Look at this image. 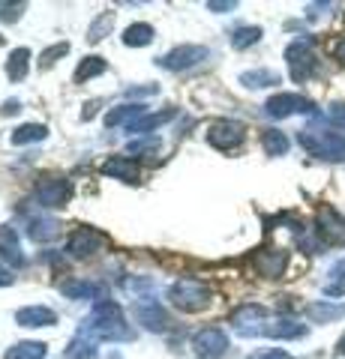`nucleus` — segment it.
<instances>
[{
  "mask_svg": "<svg viewBox=\"0 0 345 359\" xmlns=\"http://www.w3.org/2000/svg\"><path fill=\"white\" fill-rule=\"evenodd\" d=\"M27 233L33 243H51L60 237V222L58 219H33Z\"/></svg>",
  "mask_w": 345,
  "mask_h": 359,
  "instance_id": "19",
  "label": "nucleus"
},
{
  "mask_svg": "<svg viewBox=\"0 0 345 359\" xmlns=\"http://www.w3.org/2000/svg\"><path fill=\"white\" fill-rule=\"evenodd\" d=\"M153 42V27L150 25H129L124 33V45L136 48V45H150Z\"/></svg>",
  "mask_w": 345,
  "mask_h": 359,
  "instance_id": "32",
  "label": "nucleus"
},
{
  "mask_svg": "<svg viewBox=\"0 0 345 359\" xmlns=\"http://www.w3.org/2000/svg\"><path fill=\"white\" fill-rule=\"evenodd\" d=\"M243 135H247V129H243V123L237 120H214L207 129V141L210 147L216 150H231L237 147V144L243 141Z\"/></svg>",
  "mask_w": 345,
  "mask_h": 359,
  "instance_id": "8",
  "label": "nucleus"
},
{
  "mask_svg": "<svg viewBox=\"0 0 345 359\" xmlns=\"http://www.w3.org/2000/svg\"><path fill=\"white\" fill-rule=\"evenodd\" d=\"M15 111H21V102H15V99H6V102H4V114H15Z\"/></svg>",
  "mask_w": 345,
  "mask_h": 359,
  "instance_id": "41",
  "label": "nucleus"
},
{
  "mask_svg": "<svg viewBox=\"0 0 345 359\" xmlns=\"http://www.w3.org/2000/svg\"><path fill=\"white\" fill-rule=\"evenodd\" d=\"M210 299H214L210 287L204 282H198V278H177V282L169 287V302L186 314L204 311L210 306Z\"/></svg>",
  "mask_w": 345,
  "mask_h": 359,
  "instance_id": "2",
  "label": "nucleus"
},
{
  "mask_svg": "<svg viewBox=\"0 0 345 359\" xmlns=\"http://www.w3.org/2000/svg\"><path fill=\"white\" fill-rule=\"evenodd\" d=\"M157 150H160V138H138V141H129L126 147V153H138V156H148Z\"/></svg>",
  "mask_w": 345,
  "mask_h": 359,
  "instance_id": "35",
  "label": "nucleus"
},
{
  "mask_svg": "<svg viewBox=\"0 0 345 359\" xmlns=\"http://www.w3.org/2000/svg\"><path fill=\"white\" fill-rule=\"evenodd\" d=\"M240 84L249 87V90H255V87H273V84H280V75L271 72V69H252V72L240 75Z\"/></svg>",
  "mask_w": 345,
  "mask_h": 359,
  "instance_id": "29",
  "label": "nucleus"
},
{
  "mask_svg": "<svg viewBox=\"0 0 345 359\" xmlns=\"http://www.w3.org/2000/svg\"><path fill=\"white\" fill-rule=\"evenodd\" d=\"M261 147L267 156H282L288 150V135L280 129H264L261 132Z\"/></svg>",
  "mask_w": 345,
  "mask_h": 359,
  "instance_id": "26",
  "label": "nucleus"
},
{
  "mask_svg": "<svg viewBox=\"0 0 345 359\" xmlns=\"http://www.w3.org/2000/svg\"><path fill=\"white\" fill-rule=\"evenodd\" d=\"M304 332H306L304 323L288 320V318L271 320V323H264V327H261V335H267V339H300Z\"/></svg>",
  "mask_w": 345,
  "mask_h": 359,
  "instance_id": "17",
  "label": "nucleus"
},
{
  "mask_svg": "<svg viewBox=\"0 0 345 359\" xmlns=\"http://www.w3.org/2000/svg\"><path fill=\"white\" fill-rule=\"evenodd\" d=\"M27 60H30V51L27 48H15L9 54V63H6V75L9 81H21L27 75Z\"/></svg>",
  "mask_w": 345,
  "mask_h": 359,
  "instance_id": "28",
  "label": "nucleus"
},
{
  "mask_svg": "<svg viewBox=\"0 0 345 359\" xmlns=\"http://www.w3.org/2000/svg\"><path fill=\"white\" fill-rule=\"evenodd\" d=\"M21 13H25V4H0V21H15L21 18Z\"/></svg>",
  "mask_w": 345,
  "mask_h": 359,
  "instance_id": "36",
  "label": "nucleus"
},
{
  "mask_svg": "<svg viewBox=\"0 0 345 359\" xmlns=\"http://www.w3.org/2000/svg\"><path fill=\"white\" fill-rule=\"evenodd\" d=\"M285 264H288V255L282 249H261L255 255V269L264 278H280L285 273Z\"/></svg>",
  "mask_w": 345,
  "mask_h": 359,
  "instance_id": "14",
  "label": "nucleus"
},
{
  "mask_svg": "<svg viewBox=\"0 0 345 359\" xmlns=\"http://www.w3.org/2000/svg\"><path fill=\"white\" fill-rule=\"evenodd\" d=\"M193 351L202 359H219L228 351V335L216 327H207V330L193 335Z\"/></svg>",
  "mask_w": 345,
  "mask_h": 359,
  "instance_id": "10",
  "label": "nucleus"
},
{
  "mask_svg": "<svg viewBox=\"0 0 345 359\" xmlns=\"http://www.w3.org/2000/svg\"><path fill=\"white\" fill-rule=\"evenodd\" d=\"M70 51V42H58V45H51V48H46L42 51V57H39V66L42 69H48V66L58 60V57H63V54Z\"/></svg>",
  "mask_w": 345,
  "mask_h": 359,
  "instance_id": "34",
  "label": "nucleus"
},
{
  "mask_svg": "<svg viewBox=\"0 0 345 359\" xmlns=\"http://www.w3.org/2000/svg\"><path fill=\"white\" fill-rule=\"evenodd\" d=\"M0 255L15 266L25 264V255H21V245H18V233L13 228H0Z\"/></svg>",
  "mask_w": 345,
  "mask_h": 359,
  "instance_id": "20",
  "label": "nucleus"
},
{
  "mask_svg": "<svg viewBox=\"0 0 345 359\" xmlns=\"http://www.w3.org/2000/svg\"><path fill=\"white\" fill-rule=\"evenodd\" d=\"M210 13H231V9H237L235 0H210L207 4Z\"/></svg>",
  "mask_w": 345,
  "mask_h": 359,
  "instance_id": "38",
  "label": "nucleus"
},
{
  "mask_svg": "<svg viewBox=\"0 0 345 359\" xmlns=\"http://www.w3.org/2000/svg\"><path fill=\"white\" fill-rule=\"evenodd\" d=\"M207 57H210V48H204V45H181V48H171L169 54H162L157 66L160 69H169V72H183Z\"/></svg>",
  "mask_w": 345,
  "mask_h": 359,
  "instance_id": "4",
  "label": "nucleus"
},
{
  "mask_svg": "<svg viewBox=\"0 0 345 359\" xmlns=\"http://www.w3.org/2000/svg\"><path fill=\"white\" fill-rule=\"evenodd\" d=\"M141 117H148V105H120L105 114V126H126L129 129L132 123H138Z\"/></svg>",
  "mask_w": 345,
  "mask_h": 359,
  "instance_id": "18",
  "label": "nucleus"
},
{
  "mask_svg": "<svg viewBox=\"0 0 345 359\" xmlns=\"http://www.w3.org/2000/svg\"><path fill=\"white\" fill-rule=\"evenodd\" d=\"M264 314H267V311L259 306V302H247V306L235 309V314H231V323L237 327L240 335H261Z\"/></svg>",
  "mask_w": 345,
  "mask_h": 359,
  "instance_id": "13",
  "label": "nucleus"
},
{
  "mask_svg": "<svg viewBox=\"0 0 345 359\" xmlns=\"http://www.w3.org/2000/svg\"><path fill=\"white\" fill-rule=\"evenodd\" d=\"M136 320L141 323L144 330H150V332H165V330L171 327L169 311H165L160 302H153V299H141V302H136Z\"/></svg>",
  "mask_w": 345,
  "mask_h": 359,
  "instance_id": "11",
  "label": "nucleus"
},
{
  "mask_svg": "<svg viewBox=\"0 0 345 359\" xmlns=\"http://www.w3.org/2000/svg\"><path fill=\"white\" fill-rule=\"evenodd\" d=\"M330 120L337 123L339 129H345V105H333L330 108Z\"/></svg>",
  "mask_w": 345,
  "mask_h": 359,
  "instance_id": "39",
  "label": "nucleus"
},
{
  "mask_svg": "<svg viewBox=\"0 0 345 359\" xmlns=\"http://www.w3.org/2000/svg\"><path fill=\"white\" fill-rule=\"evenodd\" d=\"M105 69H108V66H105V60H103V57H84V60H82V66L75 69V84H84L87 78L103 75Z\"/></svg>",
  "mask_w": 345,
  "mask_h": 359,
  "instance_id": "31",
  "label": "nucleus"
},
{
  "mask_svg": "<svg viewBox=\"0 0 345 359\" xmlns=\"http://www.w3.org/2000/svg\"><path fill=\"white\" fill-rule=\"evenodd\" d=\"M313 111H315V105L297 93H280V96H273L264 102V114L273 117V120H282V117H292V114H313Z\"/></svg>",
  "mask_w": 345,
  "mask_h": 359,
  "instance_id": "6",
  "label": "nucleus"
},
{
  "mask_svg": "<svg viewBox=\"0 0 345 359\" xmlns=\"http://www.w3.org/2000/svg\"><path fill=\"white\" fill-rule=\"evenodd\" d=\"M337 353H342V356H345V335H342V339L337 341Z\"/></svg>",
  "mask_w": 345,
  "mask_h": 359,
  "instance_id": "44",
  "label": "nucleus"
},
{
  "mask_svg": "<svg viewBox=\"0 0 345 359\" xmlns=\"http://www.w3.org/2000/svg\"><path fill=\"white\" fill-rule=\"evenodd\" d=\"M285 60H288V72L294 81H306L315 72V54L306 42H292L285 48Z\"/></svg>",
  "mask_w": 345,
  "mask_h": 359,
  "instance_id": "9",
  "label": "nucleus"
},
{
  "mask_svg": "<svg viewBox=\"0 0 345 359\" xmlns=\"http://www.w3.org/2000/svg\"><path fill=\"white\" fill-rule=\"evenodd\" d=\"M82 335H87V339H105V341H129L132 332L126 327V320H124V314H120V306L117 302H111V299H96V306L91 311V318H87V323L79 330Z\"/></svg>",
  "mask_w": 345,
  "mask_h": 359,
  "instance_id": "1",
  "label": "nucleus"
},
{
  "mask_svg": "<svg viewBox=\"0 0 345 359\" xmlns=\"http://www.w3.org/2000/svg\"><path fill=\"white\" fill-rule=\"evenodd\" d=\"M0 45H4V36H0Z\"/></svg>",
  "mask_w": 345,
  "mask_h": 359,
  "instance_id": "45",
  "label": "nucleus"
},
{
  "mask_svg": "<svg viewBox=\"0 0 345 359\" xmlns=\"http://www.w3.org/2000/svg\"><path fill=\"white\" fill-rule=\"evenodd\" d=\"M15 320H18V327H30V330L33 327H54V323H58V314L46 306H27L15 314Z\"/></svg>",
  "mask_w": 345,
  "mask_h": 359,
  "instance_id": "16",
  "label": "nucleus"
},
{
  "mask_svg": "<svg viewBox=\"0 0 345 359\" xmlns=\"http://www.w3.org/2000/svg\"><path fill=\"white\" fill-rule=\"evenodd\" d=\"M300 144H304L313 156H318V159H330V162L345 159V135H339V132L304 129L300 132Z\"/></svg>",
  "mask_w": 345,
  "mask_h": 359,
  "instance_id": "3",
  "label": "nucleus"
},
{
  "mask_svg": "<svg viewBox=\"0 0 345 359\" xmlns=\"http://www.w3.org/2000/svg\"><path fill=\"white\" fill-rule=\"evenodd\" d=\"M174 114H177L174 108H169V111H160V114H148V117H141L138 123H132L129 132H132V135H148V132H153L157 126H162V123H169Z\"/></svg>",
  "mask_w": 345,
  "mask_h": 359,
  "instance_id": "27",
  "label": "nucleus"
},
{
  "mask_svg": "<svg viewBox=\"0 0 345 359\" xmlns=\"http://www.w3.org/2000/svg\"><path fill=\"white\" fill-rule=\"evenodd\" d=\"M46 344L39 341H21V344H13L9 351L4 353V359H46Z\"/></svg>",
  "mask_w": 345,
  "mask_h": 359,
  "instance_id": "23",
  "label": "nucleus"
},
{
  "mask_svg": "<svg viewBox=\"0 0 345 359\" xmlns=\"http://www.w3.org/2000/svg\"><path fill=\"white\" fill-rule=\"evenodd\" d=\"M103 174L105 177H115V180H124V183H138V162L132 159V156H115V159H108L103 165Z\"/></svg>",
  "mask_w": 345,
  "mask_h": 359,
  "instance_id": "15",
  "label": "nucleus"
},
{
  "mask_svg": "<svg viewBox=\"0 0 345 359\" xmlns=\"http://www.w3.org/2000/svg\"><path fill=\"white\" fill-rule=\"evenodd\" d=\"M157 93V87L148 84V87H129V96H153Z\"/></svg>",
  "mask_w": 345,
  "mask_h": 359,
  "instance_id": "40",
  "label": "nucleus"
},
{
  "mask_svg": "<svg viewBox=\"0 0 345 359\" xmlns=\"http://www.w3.org/2000/svg\"><path fill=\"white\" fill-rule=\"evenodd\" d=\"M249 359H292L285 351H280V347H267V351H259V353H252Z\"/></svg>",
  "mask_w": 345,
  "mask_h": 359,
  "instance_id": "37",
  "label": "nucleus"
},
{
  "mask_svg": "<svg viewBox=\"0 0 345 359\" xmlns=\"http://www.w3.org/2000/svg\"><path fill=\"white\" fill-rule=\"evenodd\" d=\"M103 243H105V237H103L99 231H93V228H79V231L70 233L66 252H70L72 257H91V255H96L99 249H103Z\"/></svg>",
  "mask_w": 345,
  "mask_h": 359,
  "instance_id": "12",
  "label": "nucleus"
},
{
  "mask_svg": "<svg viewBox=\"0 0 345 359\" xmlns=\"http://www.w3.org/2000/svg\"><path fill=\"white\" fill-rule=\"evenodd\" d=\"M306 314L315 323H327V320H339L345 314V306H337V302H313V306L306 309Z\"/></svg>",
  "mask_w": 345,
  "mask_h": 359,
  "instance_id": "24",
  "label": "nucleus"
},
{
  "mask_svg": "<svg viewBox=\"0 0 345 359\" xmlns=\"http://www.w3.org/2000/svg\"><path fill=\"white\" fill-rule=\"evenodd\" d=\"M70 198H72L70 180H46V183H39L37 192H33V204L42 210H58V207H66Z\"/></svg>",
  "mask_w": 345,
  "mask_h": 359,
  "instance_id": "7",
  "label": "nucleus"
},
{
  "mask_svg": "<svg viewBox=\"0 0 345 359\" xmlns=\"http://www.w3.org/2000/svg\"><path fill=\"white\" fill-rule=\"evenodd\" d=\"M315 237L321 245H345V219L333 207H321L315 219Z\"/></svg>",
  "mask_w": 345,
  "mask_h": 359,
  "instance_id": "5",
  "label": "nucleus"
},
{
  "mask_svg": "<svg viewBox=\"0 0 345 359\" xmlns=\"http://www.w3.org/2000/svg\"><path fill=\"white\" fill-rule=\"evenodd\" d=\"M60 294L70 297V299H91V297H99L105 299V290L93 285V282H63L60 285Z\"/></svg>",
  "mask_w": 345,
  "mask_h": 359,
  "instance_id": "21",
  "label": "nucleus"
},
{
  "mask_svg": "<svg viewBox=\"0 0 345 359\" xmlns=\"http://www.w3.org/2000/svg\"><path fill=\"white\" fill-rule=\"evenodd\" d=\"M115 30V13H99L87 27V42H103Z\"/></svg>",
  "mask_w": 345,
  "mask_h": 359,
  "instance_id": "25",
  "label": "nucleus"
},
{
  "mask_svg": "<svg viewBox=\"0 0 345 359\" xmlns=\"http://www.w3.org/2000/svg\"><path fill=\"white\" fill-rule=\"evenodd\" d=\"M333 54H337V57L345 63V39H339L337 45H333Z\"/></svg>",
  "mask_w": 345,
  "mask_h": 359,
  "instance_id": "43",
  "label": "nucleus"
},
{
  "mask_svg": "<svg viewBox=\"0 0 345 359\" xmlns=\"http://www.w3.org/2000/svg\"><path fill=\"white\" fill-rule=\"evenodd\" d=\"M96 356V341L87 339V335H75L72 344L66 347V359H93Z\"/></svg>",
  "mask_w": 345,
  "mask_h": 359,
  "instance_id": "30",
  "label": "nucleus"
},
{
  "mask_svg": "<svg viewBox=\"0 0 345 359\" xmlns=\"http://www.w3.org/2000/svg\"><path fill=\"white\" fill-rule=\"evenodd\" d=\"M261 39V27H237L235 33H231V45H235L237 51L249 48V45H255Z\"/></svg>",
  "mask_w": 345,
  "mask_h": 359,
  "instance_id": "33",
  "label": "nucleus"
},
{
  "mask_svg": "<svg viewBox=\"0 0 345 359\" xmlns=\"http://www.w3.org/2000/svg\"><path fill=\"white\" fill-rule=\"evenodd\" d=\"M48 138V129L42 126V123H25V126H18L13 132V144L18 147H25V144H37V141H46Z\"/></svg>",
  "mask_w": 345,
  "mask_h": 359,
  "instance_id": "22",
  "label": "nucleus"
},
{
  "mask_svg": "<svg viewBox=\"0 0 345 359\" xmlns=\"http://www.w3.org/2000/svg\"><path fill=\"white\" fill-rule=\"evenodd\" d=\"M6 285H13V273L0 266V287H6Z\"/></svg>",
  "mask_w": 345,
  "mask_h": 359,
  "instance_id": "42",
  "label": "nucleus"
}]
</instances>
